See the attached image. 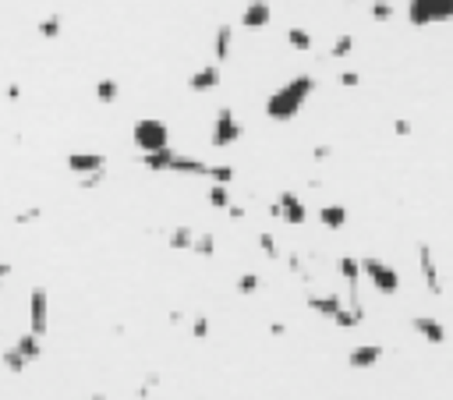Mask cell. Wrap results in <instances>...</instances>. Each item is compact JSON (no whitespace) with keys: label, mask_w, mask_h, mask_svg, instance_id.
Returning <instances> with one entry per match:
<instances>
[{"label":"cell","mask_w":453,"mask_h":400,"mask_svg":"<svg viewBox=\"0 0 453 400\" xmlns=\"http://www.w3.org/2000/svg\"><path fill=\"white\" fill-rule=\"evenodd\" d=\"M117 93H121V86H117L113 78L96 82V100H99V103H113V100H117Z\"/></svg>","instance_id":"7402d4cb"},{"label":"cell","mask_w":453,"mask_h":400,"mask_svg":"<svg viewBox=\"0 0 453 400\" xmlns=\"http://www.w3.org/2000/svg\"><path fill=\"white\" fill-rule=\"evenodd\" d=\"M29 365L32 361H39L43 358V337H36V333H21V337H14V344H11Z\"/></svg>","instance_id":"4fadbf2b"},{"label":"cell","mask_w":453,"mask_h":400,"mask_svg":"<svg viewBox=\"0 0 453 400\" xmlns=\"http://www.w3.org/2000/svg\"><path fill=\"white\" fill-rule=\"evenodd\" d=\"M362 262V277L379 291V294H397L400 291V273L390 266V262H382V259H358Z\"/></svg>","instance_id":"3957f363"},{"label":"cell","mask_w":453,"mask_h":400,"mask_svg":"<svg viewBox=\"0 0 453 400\" xmlns=\"http://www.w3.org/2000/svg\"><path fill=\"white\" fill-rule=\"evenodd\" d=\"M191 337L205 340L209 337V315H191Z\"/></svg>","instance_id":"83f0119b"},{"label":"cell","mask_w":453,"mask_h":400,"mask_svg":"<svg viewBox=\"0 0 453 400\" xmlns=\"http://www.w3.org/2000/svg\"><path fill=\"white\" fill-rule=\"evenodd\" d=\"M358 82H362V78H358V71H344V75H340V86H347V89H351V86H358Z\"/></svg>","instance_id":"1f68e13d"},{"label":"cell","mask_w":453,"mask_h":400,"mask_svg":"<svg viewBox=\"0 0 453 400\" xmlns=\"http://www.w3.org/2000/svg\"><path fill=\"white\" fill-rule=\"evenodd\" d=\"M273 21V11L266 0H252L248 7H245V14H241V25L245 29H266Z\"/></svg>","instance_id":"7c38bea8"},{"label":"cell","mask_w":453,"mask_h":400,"mask_svg":"<svg viewBox=\"0 0 453 400\" xmlns=\"http://www.w3.org/2000/svg\"><path fill=\"white\" fill-rule=\"evenodd\" d=\"M68 170L78 174L82 181H86V178H103L106 156H103V153H71V156H68Z\"/></svg>","instance_id":"ba28073f"},{"label":"cell","mask_w":453,"mask_h":400,"mask_svg":"<svg viewBox=\"0 0 453 400\" xmlns=\"http://www.w3.org/2000/svg\"><path fill=\"white\" fill-rule=\"evenodd\" d=\"M390 14H393V7H390L386 0H375V4H372V18H375V21H386Z\"/></svg>","instance_id":"f546056e"},{"label":"cell","mask_w":453,"mask_h":400,"mask_svg":"<svg viewBox=\"0 0 453 400\" xmlns=\"http://www.w3.org/2000/svg\"><path fill=\"white\" fill-rule=\"evenodd\" d=\"M319 220H322V227H330V230H340V227L347 223V209H344L340 202H333V205H322V209H319Z\"/></svg>","instance_id":"ac0fdd59"},{"label":"cell","mask_w":453,"mask_h":400,"mask_svg":"<svg viewBox=\"0 0 453 400\" xmlns=\"http://www.w3.org/2000/svg\"><path fill=\"white\" fill-rule=\"evenodd\" d=\"M230 46H234V25H220L213 36V64H223L230 57Z\"/></svg>","instance_id":"9a60e30c"},{"label":"cell","mask_w":453,"mask_h":400,"mask_svg":"<svg viewBox=\"0 0 453 400\" xmlns=\"http://www.w3.org/2000/svg\"><path fill=\"white\" fill-rule=\"evenodd\" d=\"M276 220H283L287 227H301L305 220H308V209H305V202L297 199L294 192H280V199H276Z\"/></svg>","instance_id":"9c48e42d"},{"label":"cell","mask_w":453,"mask_h":400,"mask_svg":"<svg viewBox=\"0 0 453 400\" xmlns=\"http://www.w3.org/2000/svg\"><path fill=\"white\" fill-rule=\"evenodd\" d=\"M191 252H195V255H213V252H216V237H213V234H195Z\"/></svg>","instance_id":"484cf974"},{"label":"cell","mask_w":453,"mask_h":400,"mask_svg":"<svg viewBox=\"0 0 453 400\" xmlns=\"http://www.w3.org/2000/svg\"><path fill=\"white\" fill-rule=\"evenodd\" d=\"M259 248L270 255V259H280V248H276V241H273V234H259Z\"/></svg>","instance_id":"f1b7e54d"},{"label":"cell","mask_w":453,"mask_h":400,"mask_svg":"<svg viewBox=\"0 0 453 400\" xmlns=\"http://www.w3.org/2000/svg\"><path fill=\"white\" fill-rule=\"evenodd\" d=\"M205 199H209L213 209H230V192H227V185H209Z\"/></svg>","instance_id":"44dd1931"},{"label":"cell","mask_w":453,"mask_h":400,"mask_svg":"<svg viewBox=\"0 0 453 400\" xmlns=\"http://www.w3.org/2000/svg\"><path fill=\"white\" fill-rule=\"evenodd\" d=\"M167 245H170V248H178V252H191V245H195V230H191V227H174V230H170V237H167Z\"/></svg>","instance_id":"d6986e66"},{"label":"cell","mask_w":453,"mask_h":400,"mask_svg":"<svg viewBox=\"0 0 453 400\" xmlns=\"http://www.w3.org/2000/svg\"><path fill=\"white\" fill-rule=\"evenodd\" d=\"M308 308L319 312V315H326V319H337V312L344 308V298L333 294V291H326V294H308Z\"/></svg>","instance_id":"5bb4252c"},{"label":"cell","mask_w":453,"mask_h":400,"mask_svg":"<svg viewBox=\"0 0 453 400\" xmlns=\"http://www.w3.org/2000/svg\"><path fill=\"white\" fill-rule=\"evenodd\" d=\"M393 131H397V135H407L411 128H407V120H397V124H393Z\"/></svg>","instance_id":"e575fe53"},{"label":"cell","mask_w":453,"mask_h":400,"mask_svg":"<svg viewBox=\"0 0 453 400\" xmlns=\"http://www.w3.org/2000/svg\"><path fill=\"white\" fill-rule=\"evenodd\" d=\"M131 142L138 145L142 156L163 153V149H170V128H167L163 120H156V117H142V120H135V128H131Z\"/></svg>","instance_id":"7a4b0ae2"},{"label":"cell","mask_w":453,"mask_h":400,"mask_svg":"<svg viewBox=\"0 0 453 400\" xmlns=\"http://www.w3.org/2000/svg\"><path fill=\"white\" fill-rule=\"evenodd\" d=\"M382 361V347L379 344H362V347H355L351 354H347V365L355 369V372H368V369H375Z\"/></svg>","instance_id":"8fae6325"},{"label":"cell","mask_w":453,"mask_h":400,"mask_svg":"<svg viewBox=\"0 0 453 400\" xmlns=\"http://www.w3.org/2000/svg\"><path fill=\"white\" fill-rule=\"evenodd\" d=\"M238 291L241 294H255L259 291V273H241L238 277Z\"/></svg>","instance_id":"4316f807"},{"label":"cell","mask_w":453,"mask_h":400,"mask_svg":"<svg viewBox=\"0 0 453 400\" xmlns=\"http://www.w3.org/2000/svg\"><path fill=\"white\" fill-rule=\"evenodd\" d=\"M241 135H245V128H241V120L234 117V110H230V106H220V110H216V120H213L209 142H213L216 149H227V145L241 142Z\"/></svg>","instance_id":"5b68a950"},{"label":"cell","mask_w":453,"mask_h":400,"mask_svg":"<svg viewBox=\"0 0 453 400\" xmlns=\"http://www.w3.org/2000/svg\"><path fill=\"white\" fill-rule=\"evenodd\" d=\"M0 365H4V369H7L11 376H21V372L29 369V361H25V358H21V354H18L14 347H7V351L0 354Z\"/></svg>","instance_id":"ffe728a7"},{"label":"cell","mask_w":453,"mask_h":400,"mask_svg":"<svg viewBox=\"0 0 453 400\" xmlns=\"http://www.w3.org/2000/svg\"><path fill=\"white\" fill-rule=\"evenodd\" d=\"M418 270H422V280H425V287H429V294H443V277H439V262H436V252L425 245V241H418Z\"/></svg>","instance_id":"52a82bcc"},{"label":"cell","mask_w":453,"mask_h":400,"mask_svg":"<svg viewBox=\"0 0 453 400\" xmlns=\"http://www.w3.org/2000/svg\"><path fill=\"white\" fill-rule=\"evenodd\" d=\"M355 53V36H340L333 46H330V57H337V61H344V57H351Z\"/></svg>","instance_id":"cb8c5ba5"},{"label":"cell","mask_w":453,"mask_h":400,"mask_svg":"<svg viewBox=\"0 0 453 400\" xmlns=\"http://www.w3.org/2000/svg\"><path fill=\"white\" fill-rule=\"evenodd\" d=\"M287 43H290L294 50H301V53L312 50V36H308L305 29H290V32H287Z\"/></svg>","instance_id":"d4e9b609"},{"label":"cell","mask_w":453,"mask_h":400,"mask_svg":"<svg viewBox=\"0 0 453 400\" xmlns=\"http://www.w3.org/2000/svg\"><path fill=\"white\" fill-rule=\"evenodd\" d=\"M337 270H340V280L347 284V291H358V284H362V262L351 259V255H344L337 262Z\"/></svg>","instance_id":"e0dca14e"},{"label":"cell","mask_w":453,"mask_h":400,"mask_svg":"<svg viewBox=\"0 0 453 400\" xmlns=\"http://www.w3.org/2000/svg\"><path fill=\"white\" fill-rule=\"evenodd\" d=\"M188 86L195 89V93H205V89H216L220 86V64H202L191 78H188Z\"/></svg>","instance_id":"2e32d148"},{"label":"cell","mask_w":453,"mask_h":400,"mask_svg":"<svg viewBox=\"0 0 453 400\" xmlns=\"http://www.w3.org/2000/svg\"><path fill=\"white\" fill-rule=\"evenodd\" d=\"M315 93V78L312 75H297V78H290V82H283L276 93H270V100H266V113H270L273 120H290L305 103L308 96Z\"/></svg>","instance_id":"6da1fadb"},{"label":"cell","mask_w":453,"mask_h":400,"mask_svg":"<svg viewBox=\"0 0 453 400\" xmlns=\"http://www.w3.org/2000/svg\"><path fill=\"white\" fill-rule=\"evenodd\" d=\"M270 333H273V337H283V333H287V326H283V322H273Z\"/></svg>","instance_id":"836d02e7"},{"label":"cell","mask_w":453,"mask_h":400,"mask_svg":"<svg viewBox=\"0 0 453 400\" xmlns=\"http://www.w3.org/2000/svg\"><path fill=\"white\" fill-rule=\"evenodd\" d=\"M453 0H407V21L411 25H436L450 21Z\"/></svg>","instance_id":"277c9868"},{"label":"cell","mask_w":453,"mask_h":400,"mask_svg":"<svg viewBox=\"0 0 453 400\" xmlns=\"http://www.w3.org/2000/svg\"><path fill=\"white\" fill-rule=\"evenodd\" d=\"M39 216H43V209H25V212H18L14 220H18V223H32V220H39Z\"/></svg>","instance_id":"4dcf8cb0"},{"label":"cell","mask_w":453,"mask_h":400,"mask_svg":"<svg viewBox=\"0 0 453 400\" xmlns=\"http://www.w3.org/2000/svg\"><path fill=\"white\" fill-rule=\"evenodd\" d=\"M11 273H14V266H11V262H0V287H4V280H7Z\"/></svg>","instance_id":"d6a6232c"},{"label":"cell","mask_w":453,"mask_h":400,"mask_svg":"<svg viewBox=\"0 0 453 400\" xmlns=\"http://www.w3.org/2000/svg\"><path fill=\"white\" fill-rule=\"evenodd\" d=\"M411 329H414L425 344H432V347L447 344V326H443L439 319H432V315H414V319H411Z\"/></svg>","instance_id":"30bf717a"},{"label":"cell","mask_w":453,"mask_h":400,"mask_svg":"<svg viewBox=\"0 0 453 400\" xmlns=\"http://www.w3.org/2000/svg\"><path fill=\"white\" fill-rule=\"evenodd\" d=\"M82 400H106V394H89V397H82Z\"/></svg>","instance_id":"d590c367"},{"label":"cell","mask_w":453,"mask_h":400,"mask_svg":"<svg viewBox=\"0 0 453 400\" xmlns=\"http://www.w3.org/2000/svg\"><path fill=\"white\" fill-rule=\"evenodd\" d=\"M61 25H64V18H61V14H46V18L39 21V36L57 39V36H61Z\"/></svg>","instance_id":"603a6c76"},{"label":"cell","mask_w":453,"mask_h":400,"mask_svg":"<svg viewBox=\"0 0 453 400\" xmlns=\"http://www.w3.org/2000/svg\"><path fill=\"white\" fill-rule=\"evenodd\" d=\"M50 329V294L46 287H32L29 291V333L46 337Z\"/></svg>","instance_id":"8992f818"}]
</instances>
